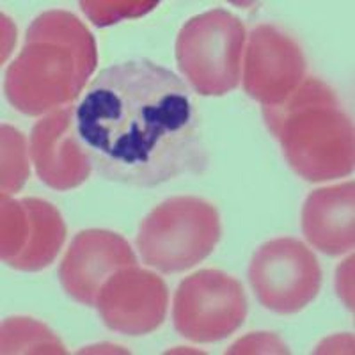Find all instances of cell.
Here are the masks:
<instances>
[{
  "label": "cell",
  "instance_id": "obj_12",
  "mask_svg": "<svg viewBox=\"0 0 355 355\" xmlns=\"http://www.w3.org/2000/svg\"><path fill=\"white\" fill-rule=\"evenodd\" d=\"M354 182L313 190L302 208V231L309 245L327 256L347 254L355 245Z\"/></svg>",
  "mask_w": 355,
  "mask_h": 355
},
{
  "label": "cell",
  "instance_id": "obj_2",
  "mask_svg": "<svg viewBox=\"0 0 355 355\" xmlns=\"http://www.w3.org/2000/svg\"><path fill=\"white\" fill-rule=\"evenodd\" d=\"M96 64L91 31L73 12L50 9L28 25L24 49L6 71V98L25 116H46L77 100Z\"/></svg>",
  "mask_w": 355,
  "mask_h": 355
},
{
  "label": "cell",
  "instance_id": "obj_14",
  "mask_svg": "<svg viewBox=\"0 0 355 355\" xmlns=\"http://www.w3.org/2000/svg\"><path fill=\"white\" fill-rule=\"evenodd\" d=\"M2 354H66L62 341L34 318H6L0 331Z\"/></svg>",
  "mask_w": 355,
  "mask_h": 355
},
{
  "label": "cell",
  "instance_id": "obj_8",
  "mask_svg": "<svg viewBox=\"0 0 355 355\" xmlns=\"http://www.w3.org/2000/svg\"><path fill=\"white\" fill-rule=\"evenodd\" d=\"M242 64L243 91L263 109L283 105L307 75L300 44L272 24L252 28Z\"/></svg>",
  "mask_w": 355,
  "mask_h": 355
},
{
  "label": "cell",
  "instance_id": "obj_9",
  "mask_svg": "<svg viewBox=\"0 0 355 355\" xmlns=\"http://www.w3.org/2000/svg\"><path fill=\"white\" fill-rule=\"evenodd\" d=\"M169 290L158 274L137 265L112 275L96 297L94 307L107 329L125 336L157 331L167 315Z\"/></svg>",
  "mask_w": 355,
  "mask_h": 355
},
{
  "label": "cell",
  "instance_id": "obj_17",
  "mask_svg": "<svg viewBox=\"0 0 355 355\" xmlns=\"http://www.w3.org/2000/svg\"><path fill=\"white\" fill-rule=\"evenodd\" d=\"M157 6L158 2H80L84 15L96 27H107L126 18L142 17Z\"/></svg>",
  "mask_w": 355,
  "mask_h": 355
},
{
  "label": "cell",
  "instance_id": "obj_3",
  "mask_svg": "<svg viewBox=\"0 0 355 355\" xmlns=\"http://www.w3.org/2000/svg\"><path fill=\"white\" fill-rule=\"evenodd\" d=\"M288 166L306 182H331L354 173V123L334 89L306 77L283 105L263 109Z\"/></svg>",
  "mask_w": 355,
  "mask_h": 355
},
{
  "label": "cell",
  "instance_id": "obj_4",
  "mask_svg": "<svg viewBox=\"0 0 355 355\" xmlns=\"http://www.w3.org/2000/svg\"><path fill=\"white\" fill-rule=\"evenodd\" d=\"M220 215L194 196L169 198L144 217L137 249L142 261L162 274H180L205 261L220 240Z\"/></svg>",
  "mask_w": 355,
  "mask_h": 355
},
{
  "label": "cell",
  "instance_id": "obj_7",
  "mask_svg": "<svg viewBox=\"0 0 355 355\" xmlns=\"http://www.w3.org/2000/svg\"><path fill=\"white\" fill-rule=\"evenodd\" d=\"M249 281L263 307L275 315H295L318 297L322 268L306 243L283 236L258 247L250 259Z\"/></svg>",
  "mask_w": 355,
  "mask_h": 355
},
{
  "label": "cell",
  "instance_id": "obj_10",
  "mask_svg": "<svg viewBox=\"0 0 355 355\" xmlns=\"http://www.w3.org/2000/svg\"><path fill=\"white\" fill-rule=\"evenodd\" d=\"M137 265L132 245L109 230H84L69 243L59 266V281L68 297L94 307L101 286L116 272Z\"/></svg>",
  "mask_w": 355,
  "mask_h": 355
},
{
  "label": "cell",
  "instance_id": "obj_13",
  "mask_svg": "<svg viewBox=\"0 0 355 355\" xmlns=\"http://www.w3.org/2000/svg\"><path fill=\"white\" fill-rule=\"evenodd\" d=\"M28 214V239L18 258L8 266L20 272H40L52 265L66 240L61 211L40 198L21 199Z\"/></svg>",
  "mask_w": 355,
  "mask_h": 355
},
{
  "label": "cell",
  "instance_id": "obj_5",
  "mask_svg": "<svg viewBox=\"0 0 355 355\" xmlns=\"http://www.w3.org/2000/svg\"><path fill=\"white\" fill-rule=\"evenodd\" d=\"M245 40V25L227 9L196 15L178 33V68L198 94L224 96L242 80Z\"/></svg>",
  "mask_w": 355,
  "mask_h": 355
},
{
  "label": "cell",
  "instance_id": "obj_15",
  "mask_svg": "<svg viewBox=\"0 0 355 355\" xmlns=\"http://www.w3.org/2000/svg\"><path fill=\"white\" fill-rule=\"evenodd\" d=\"M0 258L6 265L21 254L28 239V214L24 201L0 196Z\"/></svg>",
  "mask_w": 355,
  "mask_h": 355
},
{
  "label": "cell",
  "instance_id": "obj_16",
  "mask_svg": "<svg viewBox=\"0 0 355 355\" xmlns=\"http://www.w3.org/2000/svg\"><path fill=\"white\" fill-rule=\"evenodd\" d=\"M2 192L17 194L27 182L28 158L24 133L9 125H2Z\"/></svg>",
  "mask_w": 355,
  "mask_h": 355
},
{
  "label": "cell",
  "instance_id": "obj_1",
  "mask_svg": "<svg viewBox=\"0 0 355 355\" xmlns=\"http://www.w3.org/2000/svg\"><path fill=\"white\" fill-rule=\"evenodd\" d=\"M75 132L93 171L107 182L153 189L208 169L192 91L150 59L101 69L75 103Z\"/></svg>",
  "mask_w": 355,
  "mask_h": 355
},
{
  "label": "cell",
  "instance_id": "obj_6",
  "mask_svg": "<svg viewBox=\"0 0 355 355\" xmlns=\"http://www.w3.org/2000/svg\"><path fill=\"white\" fill-rule=\"evenodd\" d=\"M247 313L242 283L215 268L185 277L174 295V329L192 343H217L230 338L242 327Z\"/></svg>",
  "mask_w": 355,
  "mask_h": 355
},
{
  "label": "cell",
  "instance_id": "obj_11",
  "mask_svg": "<svg viewBox=\"0 0 355 355\" xmlns=\"http://www.w3.org/2000/svg\"><path fill=\"white\" fill-rule=\"evenodd\" d=\"M36 173L59 192L77 189L93 171L75 132V103L46 114L33 126L31 148Z\"/></svg>",
  "mask_w": 355,
  "mask_h": 355
}]
</instances>
